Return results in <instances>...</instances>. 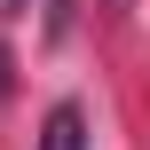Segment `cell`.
Segmentation results:
<instances>
[{"instance_id":"6da1fadb","label":"cell","mask_w":150,"mask_h":150,"mask_svg":"<svg viewBox=\"0 0 150 150\" xmlns=\"http://www.w3.org/2000/svg\"><path fill=\"white\" fill-rule=\"evenodd\" d=\"M40 150H87V111L79 103H55L47 127H40Z\"/></svg>"},{"instance_id":"7a4b0ae2","label":"cell","mask_w":150,"mask_h":150,"mask_svg":"<svg viewBox=\"0 0 150 150\" xmlns=\"http://www.w3.org/2000/svg\"><path fill=\"white\" fill-rule=\"evenodd\" d=\"M0 95H8V47H0Z\"/></svg>"}]
</instances>
